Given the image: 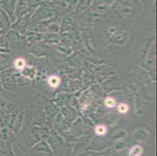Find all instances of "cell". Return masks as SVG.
I'll use <instances>...</instances> for the list:
<instances>
[{"instance_id":"6da1fadb","label":"cell","mask_w":157,"mask_h":156,"mask_svg":"<svg viewBox=\"0 0 157 156\" xmlns=\"http://www.w3.org/2000/svg\"><path fill=\"white\" fill-rule=\"evenodd\" d=\"M142 153V148L140 146H135L130 151V156H140Z\"/></svg>"},{"instance_id":"7a4b0ae2","label":"cell","mask_w":157,"mask_h":156,"mask_svg":"<svg viewBox=\"0 0 157 156\" xmlns=\"http://www.w3.org/2000/svg\"><path fill=\"white\" fill-rule=\"evenodd\" d=\"M48 84H50L52 87H56L59 84V79L56 76H52L48 79Z\"/></svg>"},{"instance_id":"3957f363","label":"cell","mask_w":157,"mask_h":156,"mask_svg":"<svg viewBox=\"0 0 157 156\" xmlns=\"http://www.w3.org/2000/svg\"><path fill=\"white\" fill-rule=\"evenodd\" d=\"M95 132L98 135H104L105 132H106V129L103 126H98L96 129H95Z\"/></svg>"},{"instance_id":"277c9868","label":"cell","mask_w":157,"mask_h":156,"mask_svg":"<svg viewBox=\"0 0 157 156\" xmlns=\"http://www.w3.org/2000/svg\"><path fill=\"white\" fill-rule=\"evenodd\" d=\"M24 65H25V62L22 59H17V60L16 61V67L17 69L24 68Z\"/></svg>"},{"instance_id":"5b68a950","label":"cell","mask_w":157,"mask_h":156,"mask_svg":"<svg viewBox=\"0 0 157 156\" xmlns=\"http://www.w3.org/2000/svg\"><path fill=\"white\" fill-rule=\"evenodd\" d=\"M105 105L108 107H113L115 105V101L112 98H107L105 100Z\"/></svg>"},{"instance_id":"8992f818","label":"cell","mask_w":157,"mask_h":156,"mask_svg":"<svg viewBox=\"0 0 157 156\" xmlns=\"http://www.w3.org/2000/svg\"><path fill=\"white\" fill-rule=\"evenodd\" d=\"M118 110H119L120 112L124 113V112H126L128 110V107L126 105H124V104H121V105H120L119 108H118Z\"/></svg>"}]
</instances>
